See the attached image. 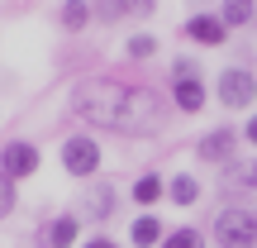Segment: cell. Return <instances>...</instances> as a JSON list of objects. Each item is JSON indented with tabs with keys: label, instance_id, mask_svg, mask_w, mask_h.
Returning <instances> with one entry per match:
<instances>
[{
	"label": "cell",
	"instance_id": "6da1fadb",
	"mask_svg": "<svg viewBox=\"0 0 257 248\" xmlns=\"http://www.w3.org/2000/svg\"><path fill=\"white\" fill-rule=\"evenodd\" d=\"M72 110L81 120L100 124V129H119V134H157L167 124V105H162L157 91L128 86V81H110V76L81 81L72 91Z\"/></svg>",
	"mask_w": 257,
	"mask_h": 248
},
{
	"label": "cell",
	"instance_id": "ffe728a7",
	"mask_svg": "<svg viewBox=\"0 0 257 248\" xmlns=\"http://www.w3.org/2000/svg\"><path fill=\"white\" fill-rule=\"evenodd\" d=\"M181 76H200V62H191V57H176V62H172V81H181Z\"/></svg>",
	"mask_w": 257,
	"mask_h": 248
},
{
	"label": "cell",
	"instance_id": "2e32d148",
	"mask_svg": "<svg viewBox=\"0 0 257 248\" xmlns=\"http://www.w3.org/2000/svg\"><path fill=\"white\" fill-rule=\"evenodd\" d=\"M167 196H172L176 205H195V201H200V182H195L191 172H181V177H172V186H167Z\"/></svg>",
	"mask_w": 257,
	"mask_h": 248
},
{
	"label": "cell",
	"instance_id": "8fae6325",
	"mask_svg": "<svg viewBox=\"0 0 257 248\" xmlns=\"http://www.w3.org/2000/svg\"><path fill=\"white\" fill-rule=\"evenodd\" d=\"M162 239H167V229H162V220H157L153 210H143L134 220V229H128V243H134V248H157Z\"/></svg>",
	"mask_w": 257,
	"mask_h": 248
},
{
	"label": "cell",
	"instance_id": "7402d4cb",
	"mask_svg": "<svg viewBox=\"0 0 257 248\" xmlns=\"http://www.w3.org/2000/svg\"><path fill=\"white\" fill-rule=\"evenodd\" d=\"M81 248H119V243H110V239H91V243H81Z\"/></svg>",
	"mask_w": 257,
	"mask_h": 248
},
{
	"label": "cell",
	"instance_id": "7c38bea8",
	"mask_svg": "<svg viewBox=\"0 0 257 248\" xmlns=\"http://www.w3.org/2000/svg\"><path fill=\"white\" fill-rule=\"evenodd\" d=\"M91 0H62V5H57V24L62 29H72V34H81L86 24H91Z\"/></svg>",
	"mask_w": 257,
	"mask_h": 248
},
{
	"label": "cell",
	"instance_id": "603a6c76",
	"mask_svg": "<svg viewBox=\"0 0 257 248\" xmlns=\"http://www.w3.org/2000/svg\"><path fill=\"white\" fill-rule=\"evenodd\" d=\"M252 186H257V162H252Z\"/></svg>",
	"mask_w": 257,
	"mask_h": 248
},
{
	"label": "cell",
	"instance_id": "ba28073f",
	"mask_svg": "<svg viewBox=\"0 0 257 248\" xmlns=\"http://www.w3.org/2000/svg\"><path fill=\"white\" fill-rule=\"evenodd\" d=\"M233 148H238V134H233V129H210V134L195 143V157H200V162H229Z\"/></svg>",
	"mask_w": 257,
	"mask_h": 248
},
{
	"label": "cell",
	"instance_id": "8992f818",
	"mask_svg": "<svg viewBox=\"0 0 257 248\" xmlns=\"http://www.w3.org/2000/svg\"><path fill=\"white\" fill-rule=\"evenodd\" d=\"M181 34L191 38V43H200V48H224L229 43V24H224L219 15H191Z\"/></svg>",
	"mask_w": 257,
	"mask_h": 248
},
{
	"label": "cell",
	"instance_id": "d6986e66",
	"mask_svg": "<svg viewBox=\"0 0 257 248\" xmlns=\"http://www.w3.org/2000/svg\"><path fill=\"white\" fill-rule=\"evenodd\" d=\"M10 210H15V182H10V177L0 172V220H5Z\"/></svg>",
	"mask_w": 257,
	"mask_h": 248
},
{
	"label": "cell",
	"instance_id": "cb8c5ba5",
	"mask_svg": "<svg viewBox=\"0 0 257 248\" xmlns=\"http://www.w3.org/2000/svg\"><path fill=\"white\" fill-rule=\"evenodd\" d=\"M252 24H257V15H252Z\"/></svg>",
	"mask_w": 257,
	"mask_h": 248
},
{
	"label": "cell",
	"instance_id": "52a82bcc",
	"mask_svg": "<svg viewBox=\"0 0 257 248\" xmlns=\"http://www.w3.org/2000/svg\"><path fill=\"white\" fill-rule=\"evenodd\" d=\"M114 186L110 182H91V191L81 196V220H91V224H100V220H110L114 215Z\"/></svg>",
	"mask_w": 257,
	"mask_h": 248
},
{
	"label": "cell",
	"instance_id": "5bb4252c",
	"mask_svg": "<svg viewBox=\"0 0 257 248\" xmlns=\"http://www.w3.org/2000/svg\"><path fill=\"white\" fill-rule=\"evenodd\" d=\"M162 196H167V182H162L157 172H143V177L134 182V201H138V205H157Z\"/></svg>",
	"mask_w": 257,
	"mask_h": 248
},
{
	"label": "cell",
	"instance_id": "277c9868",
	"mask_svg": "<svg viewBox=\"0 0 257 248\" xmlns=\"http://www.w3.org/2000/svg\"><path fill=\"white\" fill-rule=\"evenodd\" d=\"M62 167H67V177H76V182L95 177V167H100V143L86 138V134H72L62 143Z\"/></svg>",
	"mask_w": 257,
	"mask_h": 248
},
{
	"label": "cell",
	"instance_id": "4fadbf2b",
	"mask_svg": "<svg viewBox=\"0 0 257 248\" xmlns=\"http://www.w3.org/2000/svg\"><path fill=\"white\" fill-rule=\"evenodd\" d=\"M76 234H81V220L76 215H62V220L48 224V248H76Z\"/></svg>",
	"mask_w": 257,
	"mask_h": 248
},
{
	"label": "cell",
	"instance_id": "30bf717a",
	"mask_svg": "<svg viewBox=\"0 0 257 248\" xmlns=\"http://www.w3.org/2000/svg\"><path fill=\"white\" fill-rule=\"evenodd\" d=\"M172 101H176V110H186V115L205 110V81H200V76H181V81H172Z\"/></svg>",
	"mask_w": 257,
	"mask_h": 248
},
{
	"label": "cell",
	"instance_id": "44dd1931",
	"mask_svg": "<svg viewBox=\"0 0 257 248\" xmlns=\"http://www.w3.org/2000/svg\"><path fill=\"white\" fill-rule=\"evenodd\" d=\"M243 138H248V143L257 148V115H252V120H248V124H243Z\"/></svg>",
	"mask_w": 257,
	"mask_h": 248
},
{
	"label": "cell",
	"instance_id": "3957f363",
	"mask_svg": "<svg viewBox=\"0 0 257 248\" xmlns=\"http://www.w3.org/2000/svg\"><path fill=\"white\" fill-rule=\"evenodd\" d=\"M214 96L229 110H248V105H257V76L248 67H224L219 81H214Z\"/></svg>",
	"mask_w": 257,
	"mask_h": 248
},
{
	"label": "cell",
	"instance_id": "9a60e30c",
	"mask_svg": "<svg viewBox=\"0 0 257 248\" xmlns=\"http://www.w3.org/2000/svg\"><path fill=\"white\" fill-rule=\"evenodd\" d=\"M252 15H257V0H224V10H219V19H224L229 29L252 24Z\"/></svg>",
	"mask_w": 257,
	"mask_h": 248
},
{
	"label": "cell",
	"instance_id": "e0dca14e",
	"mask_svg": "<svg viewBox=\"0 0 257 248\" xmlns=\"http://www.w3.org/2000/svg\"><path fill=\"white\" fill-rule=\"evenodd\" d=\"M157 248H205V239H200V229H191V224H186V229H172Z\"/></svg>",
	"mask_w": 257,
	"mask_h": 248
},
{
	"label": "cell",
	"instance_id": "5b68a950",
	"mask_svg": "<svg viewBox=\"0 0 257 248\" xmlns=\"http://www.w3.org/2000/svg\"><path fill=\"white\" fill-rule=\"evenodd\" d=\"M38 162H43V157H38V148L24 143V138H15V143L0 148V172H5L10 182H24V177H34Z\"/></svg>",
	"mask_w": 257,
	"mask_h": 248
},
{
	"label": "cell",
	"instance_id": "ac0fdd59",
	"mask_svg": "<svg viewBox=\"0 0 257 248\" xmlns=\"http://www.w3.org/2000/svg\"><path fill=\"white\" fill-rule=\"evenodd\" d=\"M124 53L134 57V62H143V57H153V53H157V38H153V34H134V38L124 43Z\"/></svg>",
	"mask_w": 257,
	"mask_h": 248
},
{
	"label": "cell",
	"instance_id": "9c48e42d",
	"mask_svg": "<svg viewBox=\"0 0 257 248\" xmlns=\"http://www.w3.org/2000/svg\"><path fill=\"white\" fill-rule=\"evenodd\" d=\"M91 10H95L100 19H124V15L143 19V15H153V10H157V0H95Z\"/></svg>",
	"mask_w": 257,
	"mask_h": 248
},
{
	"label": "cell",
	"instance_id": "7a4b0ae2",
	"mask_svg": "<svg viewBox=\"0 0 257 248\" xmlns=\"http://www.w3.org/2000/svg\"><path fill=\"white\" fill-rule=\"evenodd\" d=\"M214 234H219L224 248H257V205H229V210H219Z\"/></svg>",
	"mask_w": 257,
	"mask_h": 248
}]
</instances>
